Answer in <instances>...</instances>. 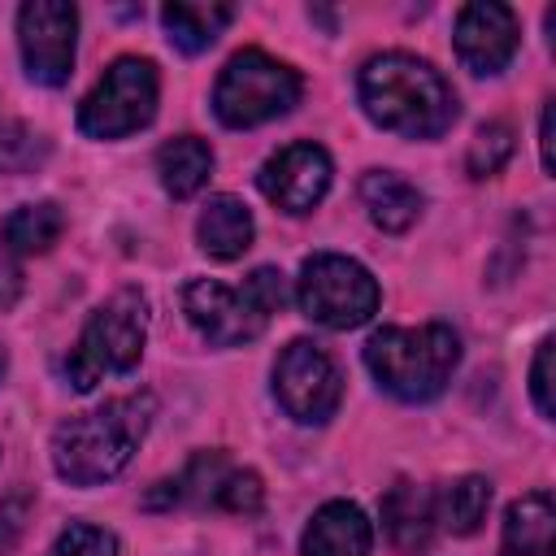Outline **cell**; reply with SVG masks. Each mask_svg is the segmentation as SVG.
I'll return each mask as SVG.
<instances>
[{"instance_id": "obj_1", "label": "cell", "mask_w": 556, "mask_h": 556, "mask_svg": "<svg viewBox=\"0 0 556 556\" xmlns=\"http://www.w3.org/2000/svg\"><path fill=\"white\" fill-rule=\"evenodd\" d=\"M356 91L369 122L404 139H439L456 122V91L447 87V78L408 52L369 56Z\"/></svg>"}, {"instance_id": "obj_2", "label": "cell", "mask_w": 556, "mask_h": 556, "mask_svg": "<svg viewBox=\"0 0 556 556\" xmlns=\"http://www.w3.org/2000/svg\"><path fill=\"white\" fill-rule=\"evenodd\" d=\"M152 413H156L152 391H135V395H117L91 413L61 421L52 434L56 473L74 486H96V482L117 478L130 465L135 447L143 443Z\"/></svg>"}, {"instance_id": "obj_3", "label": "cell", "mask_w": 556, "mask_h": 556, "mask_svg": "<svg viewBox=\"0 0 556 556\" xmlns=\"http://www.w3.org/2000/svg\"><path fill=\"white\" fill-rule=\"evenodd\" d=\"M460 361V339L443 321H426L417 330L382 326L365 343V365L378 378V387L404 404H426L434 400Z\"/></svg>"}, {"instance_id": "obj_4", "label": "cell", "mask_w": 556, "mask_h": 556, "mask_svg": "<svg viewBox=\"0 0 556 556\" xmlns=\"http://www.w3.org/2000/svg\"><path fill=\"white\" fill-rule=\"evenodd\" d=\"M282 304H287V278L274 265L252 269L243 287H226L213 278H195L182 287V313L213 348H235L256 339Z\"/></svg>"}, {"instance_id": "obj_5", "label": "cell", "mask_w": 556, "mask_h": 556, "mask_svg": "<svg viewBox=\"0 0 556 556\" xmlns=\"http://www.w3.org/2000/svg\"><path fill=\"white\" fill-rule=\"evenodd\" d=\"M148 339V300L139 291H117L83 326L74 352L65 356V378L74 391H91L104 374H130Z\"/></svg>"}, {"instance_id": "obj_6", "label": "cell", "mask_w": 556, "mask_h": 556, "mask_svg": "<svg viewBox=\"0 0 556 556\" xmlns=\"http://www.w3.org/2000/svg\"><path fill=\"white\" fill-rule=\"evenodd\" d=\"M300 91H304V83L291 65L274 61L261 48H243L226 61V70L213 87V113L222 117V126L248 130V126L291 113Z\"/></svg>"}, {"instance_id": "obj_7", "label": "cell", "mask_w": 556, "mask_h": 556, "mask_svg": "<svg viewBox=\"0 0 556 556\" xmlns=\"http://www.w3.org/2000/svg\"><path fill=\"white\" fill-rule=\"evenodd\" d=\"M300 308L308 321L330 326V330H352L378 313V282L361 261H348L339 252H317L300 269Z\"/></svg>"}, {"instance_id": "obj_8", "label": "cell", "mask_w": 556, "mask_h": 556, "mask_svg": "<svg viewBox=\"0 0 556 556\" xmlns=\"http://www.w3.org/2000/svg\"><path fill=\"white\" fill-rule=\"evenodd\" d=\"M161 96L156 65L143 56H117L104 78L78 104V130L91 139H122L152 122Z\"/></svg>"}, {"instance_id": "obj_9", "label": "cell", "mask_w": 556, "mask_h": 556, "mask_svg": "<svg viewBox=\"0 0 556 556\" xmlns=\"http://www.w3.org/2000/svg\"><path fill=\"white\" fill-rule=\"evenodd\" d=\"M274 395L287 408V417H295L304 426H321L334 417V408L343 400V378L317 343L295 339L282 348V356L274 365Z\"/></svg>"}, {"instance_id": "obj_10", "label": "cell", "mask_w": 556, "mask_h": 556, "mask_svg": "<svg viewBox=\"0 0 556 556\" xmlns=\"http://www.w3.org/2000/svg\"><path fill=\"white\" fill-rule=\"evenodd\" d=\"M74 30L78 13L65 0H30L17 13V43L30 83L61 87L74 70Z\"/></svg>"}, {"instance_id": "obj_11", "label": "cell", "mask_w": 556, "mask_h": 556, "mask_svg": "<svg viewBox=\"0 0 556 556\" xmlns=\"http://www.w3.org/2000/svg\"><path fill=\"white\" fill-rule=\"evenodd\" d=\"M456 56L465 61V70L473 74H500L517 43H521V30H517V17L508 4H495V0H478V4H465L456 13Z\"/></svg>"}, {"instance_id": "obj_12", "label": "cell", "mask_w": 556, "mask_h": 556, "mask_svg": "<svg viewBox=\"0 0 556 556\" xmlns=\"http://www.w3.org/2000/svg\"><path fill=\"white\" fill-rule=\"evenodd\" d=\"M265 200H274L287 213H308L326 187H330V156L317 143H287L282 152H274L261 174H256Z\"/></svg>"}, {"instance_id": "obj_13", "label": "cell", "mask_w": 556, "mask_h": 556, "mask_svg": "<svg viewBox=\"0 0 556 556\" xmlns=\"http://www.w3.org/2000/svg\"><path fill=\"white\" fill-rule=\"evenodd\" d=\"M369 547H374V530H369L365 513L348 500L321 504L300 539L304 556H369Z\"/></svg>"}, {"instance_id": "obj_14", "label": "cell", "mask_w": 556, "mask_h": 556, "mask_svg": "<svg viewBox=\"0 0 556 556\" xmlns=\"http://www.w3.org/2000/svg\"><path fill=\"white\" fill-rule=\"evenodd\" d=\"M382 530L400 552H421L434 534V495H426L417 482H395L382 495Z\"/></svg>"}, {"instance_id": "obj_15", "label": "cell", "mask_w": 556, "mask_h": 556, "mask_svg": "<svg viewBox=\"0 0 556 556\" xmlns=\"http://www.w3.org/2000/svg\"><path fill=\"white\" fill-rule=\"evenodd\" d=\"M252 213L235 195H213L195 222V239L213 261H235L252 248Z\"/></svg>"}, {"instance_id": "obj_16", "label": "cell", "mask_w": 556, "mask_h": 556, "mask_svg": "<svg viewBox=\"0 0 556 556\" xmlns=\"http://www.w3.org/2000/svg\"><path fill=\"white\" fill-rule=\"evenodd\" d=\"M361 200L369 208V222L382 226V230H391V235L408 230L417 222V213H421V191L408 178L391 174V169L365 174L361 178Z\"/></svg>"}, {"instance_id": "obj_17", "label": "cell", "mask_w": 556, "mask_h": 556, "mask_svg": "<svg viewBox=\"0 0 556 556\" xmlns=\"http://www.w3.org/2000/svg\"><path fill=\"white\" fill-rule=\"evenodd\" d=\"M552 495L530 491L504 517V556H552Z\"/></svg>"}, {"instance_id": "obj_18", "label": "cell", "mask_w": 556, "mask_h": 556, "mask_svg": "<svg viewBox=\"0 0 556 556\" xmlns=\"http://www.w3.org/2000/svg\"><path fill=\"white\" fill-rule=\"evenodd\" d=\"M230 460L226 452H200L191 456V465L178 473V478H165L156 482V491H148V508H174V504H213L222 478H226Z\"/></svg>"}, {"instance_id": "obj_19", "label": "cell", "mask_w": 556, "mask_h": 556, "mask_svg": "<svg viewBox=\"0 0 556 556\" xmlns=\"http://www.w3.org/2000/svg\"><path fill=\"white\" fill-rule=\"evenodd\" d=\"M156 169H161L165 191L174 200H187V195H195L208 182V174H213V148L204 139H195V135H178V139L161 143Z\"/></svg>"}, {"instance_id": "obj_20", "label": "cell", "mask_w": 556, "mask_h": 556, "mask_svg": "<svg viewBox=\"0 0 556 556\" xmlns=\"http://www.w3.org/2000/svg\"><path fill=\"white\" fill-rule=\"evenodd\" d=\"M235 9L230 4H195V0H174L161 9V22L169 30V43L182 52H204L213 39L230 26Z\"/></svg>"}, {"instance_id": "obj_21", "label": "cell", "mask_w": 556, "mask_h": 556, "mask_svg": "<svg viewBox=\"0 0 556 556\" xmlns=\"http://www.w3.org/2000/svg\"><path fill=\"white\" fill-rule=\"evenodd\" d=\"M65 230V213L52 204V200H39V204H22L4 217L0 226V248L4 252H48Z\"/></svg>"}, {"instance_id": "obj_22", "label": "cell", "mask_w": 556, "mask_h": 556, "mask_svg": "<svg viewBox=\"0 0 556 556\" xmlns=\"http://www.w3.org/2000/svg\"><path fill=\"white\" fill-rule=\"evenodd\" d=\"M491 508V482L478 473H465L456 482H447L434 500V521H443L452 534H473L482 526Z\"/></svg>"}, {"instance_id": "obj_23", "label": "cell", "mask_w": 556, "mask_h": 556, "mask_svg": "<svg viewBox=\"0 0 556 556\" xmlns=\"http://www.w3.org/2000/svg\"><path fill=\"white\" fill-rule=\"evenodd\" d=\"M508 156H513V130L504 122H486L473 135V143L465 152V165H469L473 178H491V174H500L508 165Z\"/></svg>"}, {"instance_id": "obj_24", "label": "cell", "mask_w": 556, "mask_h": 556, "mask_svg": "<svg viewBox=\"0 0 556 556\" xmlns=\"http://www.w3.org/2000/svg\"><path fill=\"white\" fill-rule=\"evenodd\" d=\"M48 156V139L22 122L0 126V174H26Z\"/></svg>"}, {"instance_id": "obj_25", "label": "cell", "mask_w": 556, "mask_h": 556, "mask_svg": "<svg viewBox=\"0 0 556 556\" xmlns=\"http://www.w3.org/2000/svg\"><path fill=\"white\" fill-rule=\"evenodd\" d=\"M265 504V486L252 469H226L217 495H213V508H226V513H256Z\"/></svg>"}, {"instance_id": "obj_26", "label": "cell", "mask_w": 556, "mask_h": 556, "mask_svg": "<svg viewBox=\"0 0 556 556\" xmlns=\"http://www.w3.org/2000/svg\"><path fill=\"white\" fill-rule=\"evenodd\" d=\"M48 556H117V539L100 526H70Z\"/></svg>"}, {"instance_id": "obj_27", "label": "cell", "mask_w": 556, "mask_h": 556, "mask_svg": "<svg viewBox=\"0 0 556 556\" xmlns=\"http://www.w3.org/2000/svg\"><path fill=\"white\" fill-rule=\"evenodd\" d=\"M30 521V491H13L0 500V556L17 547V539L26 534Z\"/></svg>"}, {"instance_id": "obj_28", "label": "cell", "mask_w": 556, "mask_h": 556, "mask_svg": "<svg viewBox=\"0 0 556 556\" xmlns=\"http://www.w3.org/2000/svg\"><path fill=\"white\" fill-rule=\"evenodd\" d=\"M530 395H534V404H539L543 417L556 413V408H552V339H543L539 352H534V365H530Z\"/></svg>"}, {"instance_id": "obj_29", "label": "cell", "mask_w": 556, "mask_h": 556, "mask_svg": "<svg viewBox=\"0 0 556 556\" xmlns=\"http://www.w3.org/2000/svg\"><path fill=\"white\" fill-rule=\"evenodd\" d=\"M22 295V269L9 261V252L0 248V308H13Z\"/></svg>"}, {"instance_id": "obj_30", "label": "cell", "mask_w": 556, "mask_h": 556, "mask_svg": "<svg viewBox=\"0 0 556 556\" xmlns=\"http://www.w3.org/2000/svg\"><path fill=\"white\" fill-rule=\"evenodd\" d=\"M552 117H556V100H547L543 122H539V152H543V169H547V174L556 169V156H552Z\"/></svg>"}, {"instance_id": "obj_31", "label": "cell", "mask_w": 556, "mask_h": 556, "mask_svg": "<svg viewBox=\"0 0 556 556\" xmlns=\"http://www.w3.org/2000/svg\"><path fill=\"white\" fill-rule=\"evenodd\" d=\"M0 374H4V348H0Z\"/></svg>"}]
</instances>
